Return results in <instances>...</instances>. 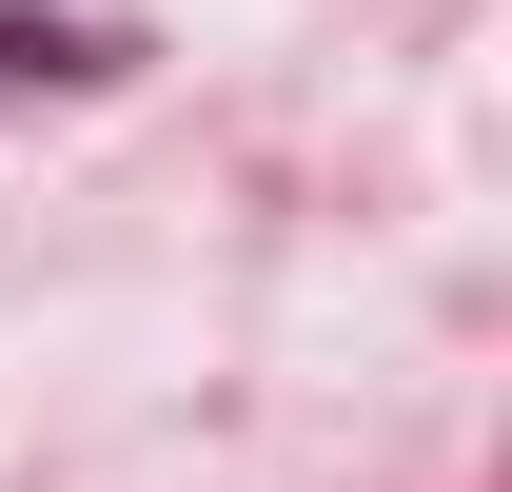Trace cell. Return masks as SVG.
<instances>
[{"label": "cell", "instance_id": "cell-1", "mask_svg": "<svg viewBox=\"0 0 512 492\" xmlns=\"http://www.w3.org/2000/svg\"><path fill=\"white\" fill-rule=\"evenodd\" d=\"M0 79H99V40L79 20H0Z\"/></svg>", "mask_w": 512, "mask_h": 492}]
</instances>
